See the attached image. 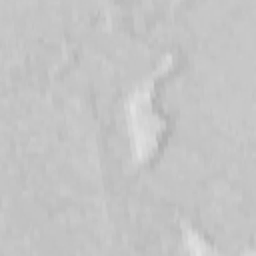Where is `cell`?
Segmentation results:
<instances>
[]
</instances>
